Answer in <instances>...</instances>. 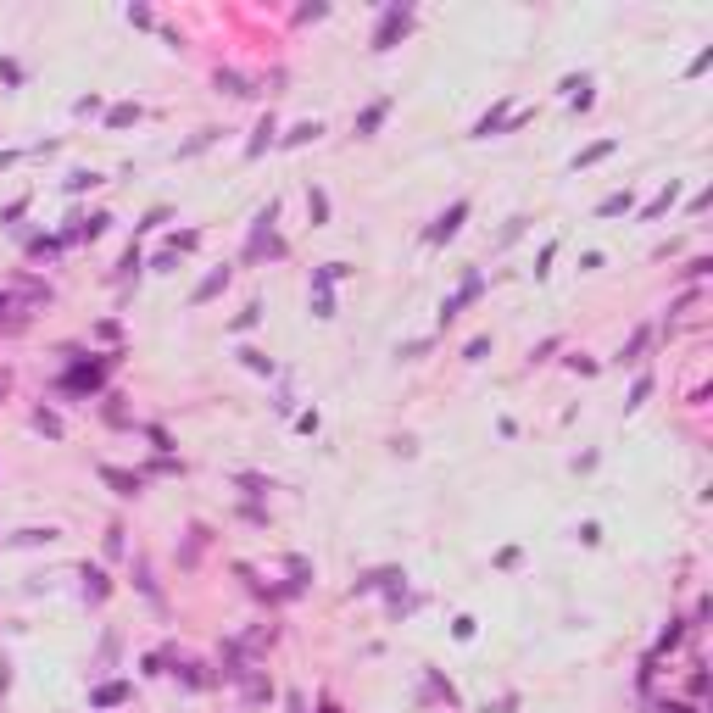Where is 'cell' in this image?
Masks as SVG:
<instances>
[{"instance_id":"30bf717a","label":"cell","mask_w":713,"mask_h":713,"mask_svg":"<svg viewBox=\"0 0 713 713\" xmlns=\"http://www.w3.org/2000/svg\"><path fill=\"white\" fill-rule=\"evenodd\" d=\"M123 697H129V686H101V691H95V708H117Z\"/></svg>"},{"instance_id":"9a60e30c","label":"cell","mask_w":713,"mask_h":713,"mask_svg":"<svg viewBox=\"0 0 713 713\" xmlns=\"http://www.w3.org/2000/svg\"><path fill=\"white\" fill-rule=\"evenodd\" d=\"M668 201H675V184H668V190H663V195H658V201L647 206V218H658V212H668Z\"/></svg>"},{"instance_id":"52a82bcc","label":"cell","mask_w":713,"mask_h":713,"mask_svg":"<svg viewBox=\"0 0 713 713\" xmlns=\"http://www.w3.org/2000/svg\"><path fill=\"white\" fill-rule=\"evenodd\" d=\"M268 140H273V112H268V117L257 123V140L245 145V156H262V145H268Z\"/></svg>"},{"instance_id":"5b68a950","label":"cell","mask_w":713,"mask_h":713,"mask_svg":"<svg viewBox=\"0 0 713 713\" xmlns=\"http://www.w3.org/2000/svg\"><path fill=\"white\" fill-rule=\"evenodd\" d=\"M385 112H390V101H373V106H368V112L357 117V134H373V129L385 123Z\"/></svg>"},{"instance_id":"8992f818","label":"cell","mask_w":713,"mask_h":713,"mask_svg":"<svg viewBox=\"0 0 713 713\" xmlns=\"http://www.w3.org/2000/svg\"><path fill=\"white\" fill-rule=\"evenodd\" d=\"M323 134V123H296V129L284 134V145H307V140H318Z\"/></svg>"},{"instance_id":"277c9868","label":"cell","mask_w":713,"mask_h":713,"mask_svg":"<svg viewBox=\"0 0 713 713\" xmlns=\"http://www.w3.org/2000/svg\"><path fill=\"white\" fill-rule=\"evenodd\" d=\"M101 479H106V485H117L123 496H140V474H123V468H101Z\"/></svg>"},{"instance_id":"7a4b0ae2","label":"cell","mask_w":713,"mask_h":713,"mask_svg":"<svg viewBox=\"0 0 713 713\" xmlns=\"http://www.w3.org/2000/svg\"><path fill=\"white\" fill-rule=\"evenodd\" d=\"M479 290H485V279H479V273H468L463 284H457V296H446V301H440V323H451L457 312H463V307H468V301L479 296Z\"/></svg>"},{"instance_id":"7c38bea8","label":"cell","mask_w":713,"mask_h":713,"mask_svg":"<svg viewBox=\"0 0 713 713\" xmlns=\"http://www.w3.org/2000/svg\"><path fill=\"white\" fill-rule=\"evenodd\" d=\"M641 346H647V329H641V334H636V340H630V346H624V351H618V362H641Z\"/></svg>"},{"instance_id":"ba28073f","label":"cell","mask_w":713,"mask_h":713,"mask_svg":"<svg viewBox=\"0 0 713 713\" xmlns=\"http://www.w3.org/2000/svg\"><path fill=\"white\" fill-rule=\"evenodd\" d=\"M307 212H312V223L329 218V195H323V190H307Z\"/></svg>"},{"instance_id":"2e32d148","label":"cell","mask_w":713,"mask_h":713,"mask_svg":"<svg viewBox=\"0 0 713 713\" xmlns=\"http://www.w3.org/2000/svg\"><path fill=\"white\" fill-rule=\"evenodd\" d=\"M0 78H6V84H17V78H23V67H17V62H0Z\"/></svg>"},{"instance_id":"4fadbf2b","label":"cell","mask_w":713,"mask_h":713,"mask_svg":"<svg viewBox=\"0 0 713 713\" xmlns=\"http://www.w3.org/2000/svg\"><path fill=\"white\" fill-rule=\"evenodd\" d=\"M134 268H140V245H129V251H123V262H117V273H123V279H129Z\"/></svg>"},{"instance_id":"6da1fadb","label":"cell","mask_w":713,"mask_h":713,"mask_svg":"<svg viewBox=\"0 0 713 713\" xmlns=\"http://www.w3.org/2000/svg\"><path fill=\"white\" fill-rule=\"evenodd\" d=\"M463 218H468V201H451L446 212H440V218L429 223V245H446V240H451L457 229H463Z\"/></svg>"},{"instance_id":"5bb4252c","label":"cell","mask_w":713,"mask_h":713,"mask_svg":"<svg viewBox=\"0 0 713 713\" xmlns=\"http://www.w3.org/2000/svg\"><path fill=\"white\" fill-rule=\"evenodd\" d=\"M240 357H245V368H257V373H273V362H268L262 351H240Z\"/></svg>"},{"instance_id":"8fae6325","label":"cell","mask_w":713,"mask_h":713,"mask_svg":"<svg viewBox=\"0 0 713 713\" xmlns=\"http://www.w3.org/2000/svg\"><path fill=\"white\" fill-rule=\"evenodd\" d=\"M608 151H613V140H602V145H591V151H579V156H574V167H591V162H602Z\"/></svg>"},{"instance_id":"3957f363","label":"cell","mask_w":713,"mask_h":713,"mask_svg":"<svg viewBox=\"0 0 713 713\" xmlns=\"http://www.w3.org/2000/svg\"><path fill=\"white\" fill-rule=\"evenodd\" d=\"M223 284H229V268H218V273H206V279L195 284V296H190V301H195V307H201V301H212V296H218V290H223Z\"/></svg>"},{"instance_id":"9c48e42d","label":"cell","mask_w":713,"mask_h":713,"mask_svg":"<svg viewBox=\"0 0 713 713\" xmlns=\"http://www.w3.org/2000/svg\"><path fill=\"white\" fill-rule=\"evenodd\" d=\"M597 212H602V218H618V212H630V190H624V195H608V201L597 206Z\"/></svg>"}]
</instances>
